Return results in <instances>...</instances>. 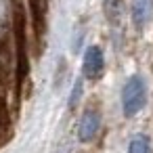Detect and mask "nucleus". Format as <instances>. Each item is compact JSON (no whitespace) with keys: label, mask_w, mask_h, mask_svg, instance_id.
Here are the masks:
<instances>
[{"label":"nucleus","mask_w":153,"mask_h":153,"mask_svg":"<svg viewBox=\"0 0 153 153\" xmlns=\"http://www.w3.org/2000/svg\"><path fill=\"white\" fill-rule=\"evenodd\" d=\"M147 103V84L140 76H132L122 88V109L128 117L136 115Z\"/></svg>","instance_id":"nucleus-1"},{"label":"nucleus","mask_w":153,"mask_h":153,"mask_svg":"<svg viewBox=\"0 0 153 153\" xmlns=\"http://www.w3.org/2000/svg\"><path fill=\"white\" fill-rule=\"evenodd\" d=\"M105 69V57H103V51L99 46H88L86 53H84V61H82V71L86 78L94 80L103 74Z\"/></svg>","instance_id":"nucleus-2"},{"label":"nucleus","mask_w":153,"mask_h":153,"mask_svg":"<svg viewBox=\"0 0 153 153\" xmlns=\"http://www.w3.org/2000/svg\"><path fill=\"white\" fill-rule=\"evenodd\" d=\"M99 128H101V117H99V113H97V111H86V113L82 115V120H80V126H78V136H80V140H82V143L92 140V138L97 136Z\"/></svg>","instance_id":"nucleus-3"},{"label":"nucleus","mask_w":153,"mask_h":153,"mask_svg":"<svg viewBox=\"0 0 153 153\" xmlns=\"http://www.w3.org/2000/svg\"><path fill=\"white\" fill-rule=\"evenodd\" d=\"M153 11V0H134V7H132V21L134 25L140 30L145 27V23L149 21Z\"/></svg>","instance_id":"nucleus-4"},{"label":"nucleus","mask_w":153,"mask_h":153,"mask_svg":"<svg viewBox=\"0 0 153 153\" xmlns=\"http://www.w3.org/2000/svg\"><path fill=\"white\" fill-rule=\"evenodd\" d=\"M128 153H151V145H149V138L145 134H136L130 145H128Z\"/></svg>","instance_id":"nucleus-5"},{"label":"nucleus","mask_w":153,"mask_h":153,"mask_svg":"<svg viewBox=\"0 0 153 153\" xmlns=\"http://www.w3.org/2000/svg\"><path fill=\"white\" fill-rule=\"evenodd\" d=\"M80 94H82V82H76V84H74V90H71V94H69V107H76V105H78Z\"/></svg>","instance_id":"nucleus-6"}]
</instances>
